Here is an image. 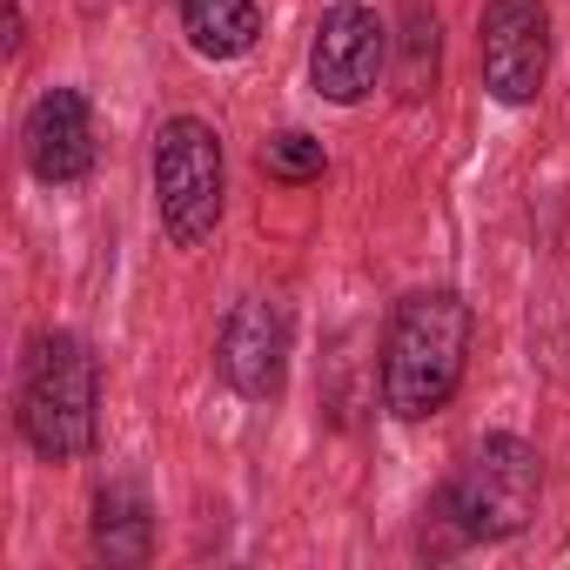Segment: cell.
Listing matches in <instances>:
<instances>
[{
  "instance_id": "cell-2",
  "label": "cell",
  "mask_w": 570,
  "mask_h": 570,
  "mask_svg": "<svg viewBox=\"0 0 570 570\" xmlns=\"http://www.w3.org/2000/svg\"><path fill=\"white\" fill-rule=\"evenodd\" d=\"M21 436L41 463H81L101 430V370L95 350L75 330H41L21 356V390H14Z\"/></svg>"
},
{
  "instance_id": "cell-8",
  "label": "cell",
  "mask_w": 570,
  "mask_h": 570,
  "mask_svg": "<svg viewBox=\"0 0 570 570\" xmlns=\"http://www.w3.org/2000/svg\"><path fill=\"white\" fill-rule=\"evenodd\" d=\"M21 155H28L35 181L75 188L95 168V108H88V95L81 88H48L21 121Z\"/></svg>"
},
{
  "instance_id": "cell-7",
  "label": "cell",
  "mask_w": 570,
  "mask_h": 570,
  "mask_svg": "<svg viewBox=\"0 0 570 570\" xmlns=\"http://www.w3.org/2000/svg\"><path fill=\"white\" fill-rule=\"evenodd\" d=\"M390 61V28L376 21V8H356V0H336V8L316 21V41H309V81L323 101L336 108H356L376 75Z\"/></svg>"
},
{
  "instance_id": "cell-10",
  "label": "cell",
  "mask_w": 570,
  "mask_h": 570,
  "mask_svg": "<svg viewBox=\"0 0 570 570\" xmlns=\"http://www.w3.org/2000/svg\"><path fill=\"white\" fill-rule=\"evenodd\" d=\"M155 550V523H148V503L135 483H108L95 497V557L108 563H148Z\"/></svg>"
},
{
  "instance_id": "cell-3",
  "label": "cell",
  "mask_w": 570,
  "mask_h": 570,
  "mask_svg": "<svg viewBox=\"0 0 570 570\" xmlns=\"http://www.w3.org/2000/svg\"><path fill=\"white\" fill-rule=\"evenodd\" d=\"M537 497H543V456L523 436L497 430L436 490V510L463 530V543H503V537H517L537 517Z\"/></svg>"
},
{
  "instance_id": "cell-1",
  "label": "cell",
  "mask_w": 570,
  "mask_h": 570,
  "mask_svg": "<svg viewBox=\"0 0 570 570\" xmlns=\"http://www.w3.org/2000/svg\"><path fill=\"white\" fill-rule=\"evenodd\" d=\"M470 336H476V316H470V303L456 289L403 296L390 309V330H383V410L396 423L436 416L463 383Z\"/></svg>"
},
{
  "instance_id": "cell-11",
  "label": "cell",
  "mask_w": 570,
  "mask_h": 570,
  "mask_svg": "<svg viewBox=\"0 0 570 570\" xmlns=\"http://www.w3.org/2000/svg\"><path fill=\"white\" fill-rule=\"evenodd\" d=\"M436 61H443V28L423 0L403 8V35H396V95L403 101H423L436 88Z\"/></svg>"
},
{
  "instance_id": "cell-6",
  "label": "cell",
  "mask_w": 570,
  "mask_h": 570,
  "mask_svg": "<svg viewBox=\"0 0 570 570\" xmlns=\"http://www.w3.org/2000/svg\"><path fill=\"white\" fill-rule=\"evenodd\" d=\"M215 370L242 403H275L289 383V309L268 296L235 303L215 336Z\"/></svg>"
},
{
  "instance_id": "cell-12",
  "label": "cell",
  "mask_w": 570,
  "mask_h": 570,
  "mask_svg": "<svg viewBox=\"0 0 570 570\" xmlns=\"http://www.w3.org/2000/svg\"><path fill=\"white\" fill-rule=\"evenodd\" d=\"M262 168L275 175V181H316L323 168H330V155H323V141L316 135H303V128H282V135H268L262 141Z\"/></svg>"
},
{
  "instance_id": "cell-4",
  "label": "cell",
  "mask_w": 570,
  "mask_h": 570,
  "mask_svg": "<svg viewBox=\"0 0 570 570\" xmlns=\"http://www.w3.org/2000/svg\"><path fill=\"white\" fill-rule=\"evenodd\" d=\"M228 168H222V135L195 115L161 121L155 135V208L175 248H202L222 222Z\"/></svg>"
},
{
  "instance_id": "cell-5",
  "label": "cell",
  "mask_w": 570,
  "mask_h": 570,
  "mask_svg": "<svg viewBox=\"0 0 570 570\" xmlns=\"http://www.w3.org/2000/svg\"><path fill=\"white\" fill-rule=\"evenodd\" d=\"M483 88L503 108H530L550 81V8L543 0H490L476 21Z\"/></svg>"
},
{
  "instance_id": "cell-9",
  "label": "cell",
  "mask_w": 570,
  "mask_h": 570,
  "mask_svg": "<svg viewBox=\"0 0 570 570\" xmlns=\"http://www.w3.org/2000/svg\"><path fill=\"white\" fill-rule=\"evenodd\" d=\"M181 35L202 61H242L262 41L255 0H181Z\"/></svg>"
}]
</instances>
